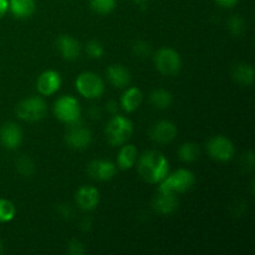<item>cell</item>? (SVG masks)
I'll use <instances>...</instances> for the list:
<instances>
[{
	"label": "cell",
	"instance_id": "4fadbf2b",
	"mask_svg": "<svg viewBox=\"0 0 255 255\" xmlns=\"http://www.w3.org/2000/svg\"><path fill=\"white\" fill-rule=\"evenodd\" d=\"M22 141L20 127L14 122H6L0 128V142L7 149H16Z\"/></svg>",
	"mask_w": 255,
	"mask_h": 255
},
{
	"label": "cell",
	"instance_id": "4316f807",
	"mask_svg": "<svg viewBox=\"0 0 255 255\" xmlns=\"http://www.w3.org/2000/svg\"><path fill=\"white\" fill-rule=\"evenodd\" d=\"M228 27L233 35H242L246 31V21L241 15H233L228 20Z\"/></svg>",
	"mask_w": 255,
	"mask_h": 255
},
{
	"label": "cell",
	"instance_id": "6da1fadb",
	"mask_svg": "<svg viewBox=\"0 0 255 255\" xmlns=\"http://www.w3.org/2000/svg\"><path fill=\"white\" fill-rule=\"evenodd\" d=\"M169 171L168 161L158 151H147L138 161V173L147 183H161Z\"/></svg>",
	"mask_w": 255,
	"mask_h": 255
},
{
	"label": "cell",
	"instance_id": "3957f363",
	"mask_svg": "<svg viewBox=\"0 0 255 255\" xmlns=\"http://www.w3.org/2000/svg\"><path fill=\"white\" fill-rule=\"evenodd\" d=\"M196 183V176L188 169L181 168L173 172L172 174H167L166 178L161 182L158 191L172 192V193H183L189 191Z\"/></svg>",
	"mask_w": 255,
	"mask_h": 255
},
{
	"label": "cell",
	"instance_id": "f1b7e54d",
	"mask_svg": "<svg viewBox=\"0 0 255 255\" xmlns=\"http://www.w3.org/2000/svg\"><path fill=\"white\" fill-rule=\"evenodd\" d=\"M132 50H133V54L137 55L138 57H147L151 54V46L146 41L134 42Z\"/></svg>",
	"mask_w": 255,
	"mask_h": 255
},
{
	"label": "cell",
	"instance_id": "7402d4cb",
	"mask_svg": "<svg viewBox=\"0 0 255 255\" xmlns=\"http://www.w3.org/2000/svg\"><path fill=\"white\" fill-rule=\"evenodd\" d=\"M149 100H151V104L159 110L168 109L173 104V96L171 92L164 89H157L152 91L149 95Z\"/></svg>",
	"mask_w": 255,
	"mask_h": 255
},
{
	"label": "cell",
	"instance_id": "7c38bea8",
	"mask_svg": "<svg viewBox=\"0 0 255 255\" xmlns=\"http://www.w3.org/2000/svg\"><path fill=\"white\" fill-rule=\"evenodd\" d=\"M60 86H61V76L59 72L54 71V70L44 71L36 81L37 91L44 96L54 95L60 89Z\"/></svg>",
	"mask_w": 255,
	"mask_h": 255
},
{
	"label": "cell",
	"instance_id": "f546056e",
	"mask_svg": "<svg viewBox=\"0 0 255 255\" xmlns=\"http://www.w3.org/2000/svg\"><path fill=\"white\" fill-rule=\"evenodd\" d=\"M85 252H86V249H85L84 244H82L80 241H77V239H72V241L69 243V253L70 254L81 255V254H84Z\"/></svg>",
	"mask_w": 255,
	"mask_h": 255
},
{
	"label": "cell",
	"instance_id": "30bf717a",
	"mask_svg": "<svg viewBox=\"0 0 255 255\" xmlns=\"http://www.w3.org/2000/svg\"><path fill=\"white\" fill-rule=\"evenodd\" d=\"M116 164L107 159H95L90 162L87 167V173L91 178L97 181H109L116 174Z\"/></svg>",
	"mask_w": 255,
	"mask_h": 255
},
{
	"label": "cell",
	"instance_id": "d6a6232c",
	"mask_svg": "<svg viewBox=\"0 0 255 255\" xmlns=\"http://www.w3.org/2000/svg\"><path fill=\"white\" fill-rule=\"evenodd\" d=\"M132 1L136 2V4H138V5H143V4H146L148 0H132Z\"/></svg>",
	"mask_w": 255,
	"mask_h": 255
},
{
	"label": "cell",
	"instance_id": "cb8c5ba5",
	"mask_svg": "<svg viewBox=\"0 0 255 255\" xmlns=\"http://www.w3.org/2000/svg\"><path fill=\"white\" fill-rule=\"evenodd\" d=\"M90 6L97 14L106 15L116 7V0H90Z\"/></svg>",
	"mask_w": 255,
	"mask_h": 255
},
{
	"label": "cell",
	"instance_id": "2e32d148",
	"mask_svg": "<svg viewBox=\"0 0 255 255\" xmlns=\"http://www.w3.org/2000/svg\"><path fill=\"white\" fill-rule=\"evenodd\" d=\"M56 47L61 56L66 60H75L80 56V44L69 35H61L56 40Z\"/></svg>",
	"mask_w": 255,
	"mask_h": 255
},
{
	"label": "cell",
	"instance_id": "83f0119b",
	"mask_svg": "<svg viewBox=\"0 0 255 255\" xmlns=\"http://www.w3.org/2000/svg\"><path fill=\"white\" fill-rule=\"evenodd\" d=\"M86 51L89 54V56L92 57V59H100L105 54V49L102 46V44L96 41V40H91V41L87 42Z\"/></svg>",
	"mask_w": 255,
	"mask_h": 255
},
{
	"label": "cell",
	"instance_id": "9c48e42d",
	"mask_svg": "<svg viewBox=\"0 0 255 255\" xmlns=\"http://www.w3.org/2000/svg\"><path fill=\"white\" fill-rule=\"evenodd\" d=\"M65 142L72 149H85L92 142V133L89 128L80 126V122H76L70 125L65 133Z\"/></svg>",
	"mask_w": 255,
	"mask_h": 255
},
{
	"label": "cell",
	"instance_id": "8fae6325",
	"mask_svg": "<svg viewBox=\"0 0 255 255\" xmlns=\"http://www.w3.org/2000/svg\"><path fill=\"white\" fill-rule=\"evenodd\" d=\"M149 136L154 142L161 144L169 143L177 137V127L173 122L171 121H159L152 127Z\"/></svg>",
	"mask_w": 255,
	"mask_h": 255
},
{
	"label": "cell",
	"instance_id": "484cf974",
	"mask_svg": "<svg viewBox=\"0 0 255 255\" xmlns=\"http://www.w3.org/2000/svg\"><path fill=\"white\" fill-rule=\"evenodd\" d=\"M16 169L20 174L30 177L35 172V164L27 156H21L16 159Z\"/></svg>",
	"mask_w": 255,
	"mask_h": 255
},
{
	"label": "cell",
	"instance_id": "52a82bcc",
	"mask_svg": "<svg viewBox=\"0 0 255 255\" xmlns=\"http://www.w3.org/2000/svg\"><path fill=\"white\" fill-rule=\"evenodd\" d=\"M154 64L161 74L173 76V75L178 74V71L181 70L182 60L176 50L163 47L157 51L156 56H154Z\"/></svg>",
	"mask_w": 255,
	"mask_h": 255
},
{
	"label": "cell",
	"instance_id": "5bb4252c",
	"mask_svg": "<svg viewBox=\"0 0 255 255\" xmlns=\"http://www.w3.org/2000/svg\"><path fill=\"white\" fill-rule=\"evenodd\" d=\"M178 204L179 201L176 193H172V192L158 191L157 196L153 198V202H152V207L159 214H172L177 211Z\"/></svg>",
	"mask_w": 255,
	"mask_h": 255
},
{
	"label": "cell",
	"instance_id": "44dd1931",
	"mask_svg": "<svg viewBox=\"0 0 255 255\" xmlns=\"http://www.w3.org/2000/svg\"><path fill=\"white\" fill-rule=\"evenodd\" d=\"M137 159V148L133 144H126L121 148L117 156V164L121 169L126 171V169L132 168Z\"/></svg>",
	"mask_w": 255,
	"mask_h": 255
},
{
	"label": "cell",
	"instance_id": "ba28073f",
	"mask_svg": "<svg viewBox=\"0 0 255 255\" xmlns=\"http://www.w3.org/2000/svg\"><path fill=\"white\" fill-rule=\"evenodd\" d=\"M209 156L219 162H228L234 157L236 149L231 139L224 136H214L207 143Z\"/></svg>",
	"mask_w": 255,
	"mask_h": 255
},
{
	"label": "cell",
	"instance_id": "277c9868",
	"mask_svg": "<svg viewBox=\"0 0 255 255\" xmlns=\"http://www.w3.org/2000/svg\"><path fill=\"white\" fill-rule=\"evenodd\" d=\"M46 104L40 97H29L22 100L16 106V115L24 121L35 122L40 121L46 116Z\"/></svg>",
	"mask_w": 255,
	"mask_h": 255
},
{
	"label": "cell",
	"instance_id": "ffe728a7",
	"mask_svg": "<svg viewBox=\"0 0 255 255\" xmlns=\"http://www.w3.org/2000/svg\"><path fill=\"white\" fill-rule=\"evenodd\" d=\"M233 79L243 86H251L254 82V69L249 64H238L233 69Z\"/></svg>",
	"mask_w": 255,
	"mask_h": 255
},
{
	"label": "cell",
	"instance_id": "5b68a950",
	"mask_svg": "<svg viewBox=\"0 0 255 255\" xmlns=\"http://www.w3.org/2000/svg\"><path fill=\"white\" fill-rule=\"evenodd\" d=\"M76 89L86 99H99L105 91V84L99 75L87 71L77 76Z\"/></svg>",
	"mask_w": 255,
	"mask_h": 255
},
{
	"label": "cell",
	"instance_id": "d4e9b609",
	"mask_svg": "<svg viewBox=\"0 0 255 255\" xmlns=\"http://www.w3.org/2000/svg\"><path fill=\"white\" fill-rule=\"evenodd\" d=\"M16 213L15 206L7 199H0V223H7L12 221Z\"/></svg>",
	"mask_w": 255,
	"mask_h": 255
},
{
	"label": "cell",
	"instance_id": "d6986e66",
	"mask_svg": "<svg viewBox=\"0 0 255 255\" xmlns=\"http://www.w3.org/2000/svg\"><path fill=\"white\" fill-rule=\"evenodd\" d=\"M9 9L14 16L25 19L34 14L36 4L35 0H9Z\"/></svg>",
	"mask_w": 255,
	"mask_h": 255
},
{
	"label": "cell",
	"instance_id": "1f68e13d",
	"mask_svg": "<svg viewBox=\"0 0 255 255\" xmlns=\"http://www.w3.org/2000/svg\"><path fill=\"white\" fill-rule=\"evenodd\" d=\"M9 9V0H0V19L6 14Z\"/></svg>",
	"mask_w": 255,
	"mask_h": 255
},
{
	"label": "cell",
	"instance_id": "7a4b0ae2",
	"mask_svg": "<svg viewBox=\"0 0 255 255\" xmlns=\"http://www.w3.org/2000/svg\"><path fill=\"white\" fill-rule=\"evenodd\" d=\"M133 133V125L124 116H114L106 126L107 141L111 146H121L131 138Z\"/></svg>",
	"mask_w": 255,
	"mask_h": 255
},
{
	"label": "cell",
	"instance_id": "8992f818",
	"mask_svg": "<svg viewBox=\"0 0 255 255\" xmlns=\"http://www.w3.org/2000/svg\"><path fill=\"white\" fill-rule=\"evenodd\" d=\"M55 116L67 125L80 122L81 109L79 101L72 96H62L54 105Z\"/></svg>",
	"mask_w": 255,
	"mask_h": 255
},
{
	"label": "cell",
	"instance_id": "e0dca14e",
	"mask_svg": "<svg viewBox=\"0 0 255 255\" xmlns=\"http://www.w3.org/2000/svg\"><path fill=\"white\" fill-rule=\"evenodd\" d=\"M107 79H109L110 84L112 86L117 87V89H122V87L127 86L129 84L131 75H129L128 70L122 66V65H111L107 69Z\"/></svg>",
	"mask_w": 255,
	"mask_h": 255
},
{
	"label": "cell",
	"instance_id": "ac0fdd59",
	"mask_svg": "<svg viewBox=\"0 0 255 255\" xmlns=\"http://www.w3.org/2000/svg\"><path fill=\"white\" fill-rule=\"evenodd\" d=\"M142 100H143V96H142L141 90L137 87H129L122 95L121 106L126 112H133L141 106Z\"/></svg>",
	"mask_w": 255,
	"mask_h": 255
},
{
	"label": "cell",
	"instance_id": "836d02e7",
	"mask_svg": "<svg viewBox=\"0 0 255 255\" xmlns=\"http://www.w3.org/2000/svg\"><path fill=\"white\" fill-rule=\"evenodd\" d=\"M2 253V246H1V242H0V254Z\"/></svg>",
	"mask_w": 255,
	"mask_h": 255
},
{
	"label": "cell",
	"instance_id": "9a60e30c",
	"mask_svg": "<svg viewBox=\"0 0 255 255\" xmlns=\"http://www.w3.org/2000/svg\"><path fill=\"white\" fill-rule=\"evenodd\" d=\"M76 202L84 211H92L99 206L100 192L92 186H82L76 193Z\"/></svg>",
	"mask_w": 255,
	"mask_h": 255
},
{
	"label": "cell",
	"instance_id": "603a6c76",
	"mask_svg": "<svg viewBox=\"0 0 255 255\" xmlns=\"http://www.w3.org/2000/svg\"><path fill=\"white\" fill-rule=\"evenodd\" d=\"M178 156L182 162L191 163V162L197 161L199 158V156H201V149H199V146L197 143L187 142V143H183L179 147Z\"/></svg>",
	"mask_w": 255,
	"mask_h": 255
},
{
	"label": "cell",
	"instance_id": "4dcf8cb0",
	"mask_svg": "<svg viewBox=\"0 0 255 255\" xmlns=\"http://www.w3.org/2000/svg\"><path fill=\"white\" fill-rule=\"evenodd\" d=\"M239 0H216V2L218 5H221L222 7H227V9H231V7L236 6L238 4Z\"/></svg>",
	"mask_w": 255,
	"mask_h": 255
}]
</instances>
